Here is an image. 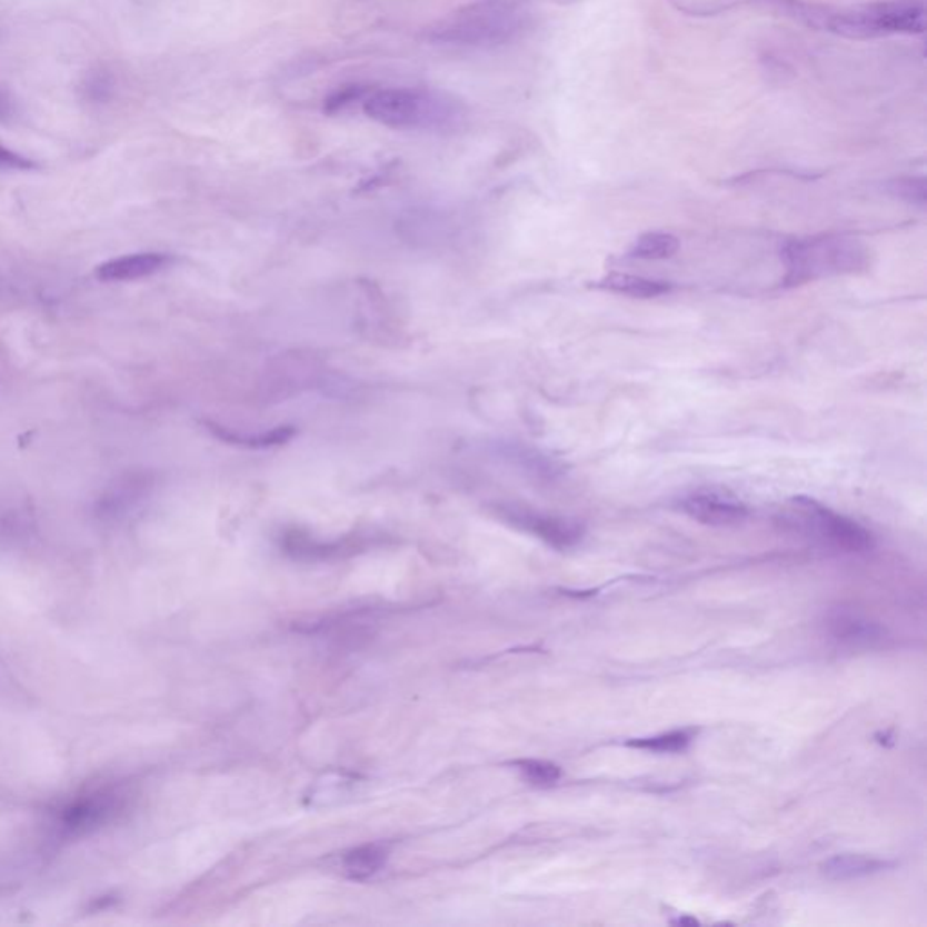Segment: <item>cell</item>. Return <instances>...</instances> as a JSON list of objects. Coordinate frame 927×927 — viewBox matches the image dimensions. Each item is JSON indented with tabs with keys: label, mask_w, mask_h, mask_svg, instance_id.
<instances>
[{
	"label": "cell",
	"mask_w": 927,
	"mask_h": 927,
	"mask_svg": "<svg viewBox=\"0 0 927 927\" xmlns=\"http://www.w3.org/2000/svg\"><path fill=\"white\" fill-rule=\"evenodd\" d=\"M783 261L786 287H799L868 269L869 250L857 238L819 236L786 245Z\"/></svg>",
	"instance_id": "obj_1"
},
{
	"label": "cell",
	"mask_w": 927,
	"mask_h": 927,
	"mask_svg": "<svg viewBox=\"0 0 927 927\" xmlns=\"http://www.w3.org/2000/svg\"><path fill=\"white\" fill-rule=\"evenodd\" d=\"M367 117L396 129H437L459 118L457 102L426 89L370 91L362 102Z\"/></svg>",
	"instance_id": "obj_2"
},
{
	"label": "cell",
	"mask_w": 927,
	"mask_h": 927,
	"mask_svg": "<svg viewBox=\"0 0 927 927\" xmlns=\"http://www.w3.org/2000/svg\"><path fill=\"white\" fill-rule=\"evenodd\" d=\"M526 19V11L515 0H482L448 20L440 30V39L475 46L495 44L515 37L522 30Z\"/></svg>",
	"instance_id": "obj_3"
},
{
	"label": "cell",
	"mask_w": 927,
	"mask_h": 927,
	"mask_svg": "<svg viewBox=\"0 0 927 927\" xmlns=\"http://www.w3.org/2000/svg\"><path fill=\"white\" fill-rule=\"evenodd\" d=\"M831 28L846 34H920L926 30L924 0H880L839 13Z\"/></svg>",
	"instance_id": "obj_4"
},
{
	"label": "cell",
	"mask_w": 927,
	"mask_h": 927,
	"mask_svg": "<svg viewBox=\"0 0 927 927\" xmlns=\"http://www.w3.org/2000/svg\"><path fill=\"white\" fill-rule=\"evenodd\" d=\"M788 518L797 528L839 551L866 552L874 547V537L868 529L845 515L820 506L814 498H794Z\"/></svg>",
	"instance_id": "obj_5"
},
{
	"label": "cell",
	"mask_w": 927,
	"mask_h": 927,
	"mask_svg": "<svg viewBox=\"0 0 927 927\" xmlns=\"http://www.w3.org/2000/svg\"><path fill=\"white\" fill-rule=\"evenodd\" d=\"M502 517L512 526L531 532L555 549H571L576 544H580L584 537V528L580 524L569 518L551 517V515L515 508V506L504 508Z\"/></svg>",
	"instance_id": "obj_6"
},
{
	"label": "cell",
	"mask_w": 927,
	"mask_h": 927,
	"mask_svg": "<svg viewBox=\"0 0 927 927\" xmlns=\"http://www.w3.org/2000/svg\"><path fill=\"white\" fill-rule=\"evenodd\" d=\"M681 509L696 522L712 528H730L745 522L748 517V508L739 498L716 489L688 495L681 500Z\"/></svg>",
	"instance_id": "obj_7"
},
{
	"label": "cell",
	"mask_w": 927,
	"mask_h": 927,
	"mask_svg": "<svg viewBox=\"0 0 927 927\" xmlns=\"http://www.w3.org/2000/svg\"><path fill=\"white\" fill-rule=\"evenodd\" d=\"M171 263V256L163 255V252H140V255L109 259L106 263L98 265L94 273L102 281H134V279L149 278L152 273L167 269Z\"/></svg>",
	"instance_id": "obj_8"
},
{
	"label": "cell",
	"mask_w": 927,
	"mask_h": 927,
	"mask_svg": "<svg viewBox=\"0 0 927 927\" xmlns=\"http://www.w3.org/2000/svg\"><path fill=\"white\" fill-rule=\"evenodd\" d=\"M826 627L831 638L848 647H869L883 640L886 630L879 624L854 615L849 610H835L828 616Z\"/></svg>",
	"instance_id": "obj_9"
},
{
	"label": "cell",
	"mask_w": 927,
	"mask_h": 927,
	"mask_svg": "<svg viewBox=\"0 0 927 927\" xmlns=\"http://www.w3.org/2000/svg\"><path fill=\"white\" fill-rule=\"evenodd\" d=\"M895 864H897L895 860L877 859L868 855L845 854L835 855L826 860L820 869L828 879L845 883V880L864 879V877L883 874L886 869L894 868Z\"/></svg>",
	"instance_id": "obj_10"
},
{
	"label": "cell",
	"mask_w": 927,
	"mask_h": 927,
	"mask_svg": "<svg viewBox=\"0 0 927 927\" xmlns=\"http://www.w3.org/2000/svg\"><path fill=\"white\" fill-rule=\"evenodd\" d=\"M598 287L606 288L610 292L621 293V296L640 299L658 298L661 293H667L670 290V285L664 283V281L620 272L609 273L601 279Z\"/></svg>",
	"instance_id": "obj_11"
},
{
	"label": "cell",
	"mask_w": 927,
	"mask_h": 927,
	"mask_svg": "<svg viewBox=\"0 0 927 927\" xmlns=\"http://www.w3.org/2000/svg\"><path fill=\"white\" fill-rule=\"evenodd\" d=\"M386 849L379 845H365L348 851L342 860L345 871L350 879H370L386 864Z\"/></svg>",
	"instance_id": "obj_12"
},
{
	"label": "cell",
	"mask_w": 927,
	"mask_h": 927,
	"mask_svg": "<svg viewBox=\"0 0 927 927\" xmlns=\"http://www.w3.org/2000/svg\"><path fill=\"white\" fill-rule=\"evenodd\" d=\"M679 250V240L669 232H647L640 236L629 250L630 258L658 261L672 258Z\"/></svg>",
	"instance_id": "obj_13"
},
{
	"label": "cell",
	"mask_w": 927,
	"mask_h": 927,
	"mask_svg": "<svg viewBox=\"0 0 927 927\" xmlns=\"http://www.w3.org/2000/svg\"><path fill=\"white\" fill-rule=\"evenodd\" d=\"M692 730H674L669 734H659L655 737H641L627 742V747L640 748L649 751H681L692 741Z\"/></svg>",
	"instance_id": "obj_14"
},
{
	"label": "cell",
	"mask_w": 927,
	"mask_h": 927,
	"mask_svg": "<svg viewBox=\"0 0 927 927\" xmlns=\"http://www.w3.org/2000/svg\"><path fill=\"white\" fill-rule=\"evenodd\" d=\"M220 439L232 442V445L249 446V448H269V446L283 445L287 440L292 439L293 428L290 426H279L270 433L256 435V437H241V435H230L221 428H212Z\"/></svg>",
	"instance_id": "obj_15"
},
{
	"label": "cell",
	"mask_w": 927,
	"mask_h": 927,
	"mask_svg": "<svg viewBox=\"0 0 927 927\" xmlns=\"http://www.w3.org/2000/svg\"><path fill=\"white\" fill-rule=\"evenodd\" d=\"M522 776L532 785H552L561 777V770L555 762L542 761V759H522L515 762Z\"/></svg>",
	"instance_id": "obj_16"
},
{
	"label": "cell",
	"mask_w": 927,
	"mask_h": 927,
	"mask_svg": "<svg viewBox=\"0 0 927 927\" xmlns=\"http://www.w3.org/2000/svg\"><path fill=\"white\" fill-rule=\"evenodd\" d=\"M370 93V89L362 88V86H347V88L339 89L336 93L330 94L325 102V112L327 114H337L345 109L350 108L353 103L365 102V98Z\"/></svg>",
	"instance_id": "obj_17"
},
{
	"label": "cell",
	"mask_w": 927,
	"mask_h": 927,
	"mask_svg": "<svg viewBox=\"0 0 927 927\" xmlns=\"http://www.w3.org/2000/svg\"><path fill=\"white\" fill-rule=\"evenodd\" d=\"M0 167L4 169H17V171H31L37 169V163L30 158L22 157L19 152L11 151L8 147L0 143Z\"/></svg>",
	"instance_id": "obj_18"
},
{
	"label": "cell",
	"mask_w": 927,
	"mask_h": 927,
	"mask_svg": "<svg viewBox=\"0 0 927 927\" xmlns=\"http://www.w3.org/2000/svg\"><path fill=\"white\" fill-rule=\"evenodd\" d=\"M897 195L911 201H926V186L924 180H903L897 183Z\"/></svg>",
	"instance_id": "obj_19"
},
{
	"label": "cell",
	"mask_w": 927,
	"mask_h": 927,
	"mask_svg": "<svg viewBox=\"0 0 927 927\" xmlns=\"http://www.w3.org/2000/svg\"><path fill=\"white\" fill-rule=\"evenodd\" d=\"M6 112H8V102L0 97V118L4 117Z\"/></svg>",
	"instance_id": "obj_20"
}]
</instances>
